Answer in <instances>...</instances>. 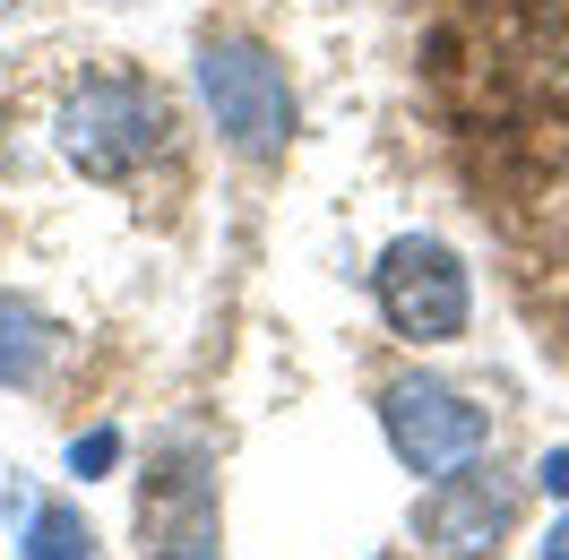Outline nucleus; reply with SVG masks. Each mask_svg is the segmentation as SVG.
<instances>
[{
    "label": "nucleus",
    "mask_w": 569,
    "mask_h": 560,
    "mask_svg": "<svg viewBox=\"0 0 569 560\" xmlns=\"http://www.w3.org/2000/svg\"><path fill=\"white\" fill-rule=\"evenodd\" d=\"M121 466V431H87V440H70V474L78 483H96V474H112Z\"/></svg>",
    "instance_id": "9"
},
{
    "label": "nucleus",
    "mask_w": 569,
    "mask_h": 560,
    "mask_svg": "<svg viewBox=\"0 0 569 560\" xmlns=\"http://www.w3.org/2000/svg\"><path fill=\"white\" fill-rule=\"evenodd\" d=\"M535 483L552 491V500H569V449H543V466H535Z\"/></svg>",
    "instance_id": "10"
},
{
    "label": "nucleus",
    "mask_w": 569,
    "mask_h": 560,
    "mask_svg": "<svg viewBox=\"0 0 569 560\" xmlns=\"http://www.w3.org/2000/svg\"><path fill=\"white\" fill-rule=\"evenodd\" d=\"M52 319L36 302H18V293H0V388H36L43 362H52Z\"/></svg>",
    "instance_id": "7"
},
{
    "label": "nucleus",
    "mask_w": 569,
    "mask_h": 560,
    "mask_svg": "<svg viewBox=\"0 0 569 560\" xmlns=\"http://www.w3.org/2000/svg\"><path fill=\"white\" fill-rule=\"evenodd\" d=\"M380 431H389V449L415 466V474H458V466H475L483 457V440H492V422H483V406H466L458 388L423 380V371H406V380L380 388Z\"/></svg>",
    "instance_id": "5"
},
{
    "label": "nucleus",
    "mask_w": 569,
    "mask_h": 560,
    "mask_svg": "<svg viewBox=\"0 0 569 560\" xmlns=\"http://www.w3.org/2000/svg\"><path fill=\"white\" fill-rule=\"evenodd\" d=\"M0 9H9V0H0Z\"/></svg>",
    "instance_id": "13"
},
{
    "label": "nucleus",
    "mask_w": 569,
    "mask_h": 560,
    "mask_svg": "<svg viewBox=\"0 0 569 560\" xmlns=\"http://www.w3.org/2000/svg\"><path fill=\"white\" fill-rule=\"evenodd\" d=\"M199 96L216 112V139L250 156V164H268L293 147V87H284V61L268 43L250 36H216L199 43Z\"/></svg>",
    "instance_id": "2"
},
{
    "label": "nucleus",
    "mask_w": 569,
    "mask_h": 560,
    "mask_svg": "<svg viewBox=\"0 0 569 560\" xmlns=\"http://www.w3.org/2000/svg\"><path fill=\"white\" fill-rule=\"evenodd\" d=\"M164 130H173V112H164V96L147 87V78H87L70 104H61V156H70L87 181H130L164 147Z\"/></svg>",
    "instance_id": "3"
},
{
    "label": "nucleus",
    "mask_w": 569,
    "mask_h": 560,
    "mask_svg": "<svg viewBox=\"0 0 569 560\" xmlns=\"http://www.w3.org/2000/svg\"><path fill=\"white\" fill-rule=\"evenodd\" d=\"M440 87L466 104V121L500 147L569 156V27L543 9L500 0L492 18L440 36Z\"/></svg>",
    "instance_id": "1"
},
{
    "label": "nucleus",
    "mask_w": 569,
    "mask_h": 560,
    "mask_svg": "<svg viewBox=\"0 0 569 560\" xmlns=\"http://www.w3.org/2000/svg\"><path fill=\"white\" fill-rule=\"evenodd\" d=\"M371 293H380V319H389L406 346H449L475 311V284H466V259L431 233H397L371 268Z\"/></svg>",
    "instance_id": "4"
},
{
    "label": "nucleus",
    "mask_w": 569,
    "mask_h": 560,
    "mask_svg": "<svg viewBox=\"0 0 569 560\" xmlns=\"http://www.w3.org/2000/svg\"><path fill=\"white\" fill-rule=\"evenodd\" d=\"M156 560H208V552H199V543H164Z\"/></svg>",
    "instance_id": "12"
},
{
    "label": "nucleus",
    "mask_w": 569,
    "mask_h": 560,
    "mask_svg": "<svg viewBox=\"0 0 569 560\" xmlns=\"http://www.w3.org/2000/svg\"><path fill=\"white\" fill-rule=\"evenodd\" d=\"M18 560H104L96 552V526L78 518V509H27V534H18Z\"/></svg>",
    "instance_id": "8"
},
{
    "label": "nucleus",
    "mask_w": 569,
    "mask_h": 560,
    "mask_svg": "<svg viewBox=\"0 0 569 560\" xmlns=\"http://www.w3.org/2000/svg\"><path fill=\"white\" fill-rule=\"evenodd\" d=\"M543 560H569V509L552 518V534H543Z\"/></svg>",
    "instance_id": "11"
},
{
    "label": "nucleus",
    "mask_w": 569,
    "mask_h": 560,
    "mask_svg": "<svg viewBox=\"0 0 569 560\" xmlns=\"http://www.w3.org/2000/svg\"><path fill=\"white\" fill-rule=\"evenodd\" d=\"M509 518H518V491L500 483L483 457H475V466H458V474H440V483L423 491V509H415V526H423V534H431L449 560H483V552H500Z\"/></svg>",
    "instance_id": "6"
}]
</instances>
